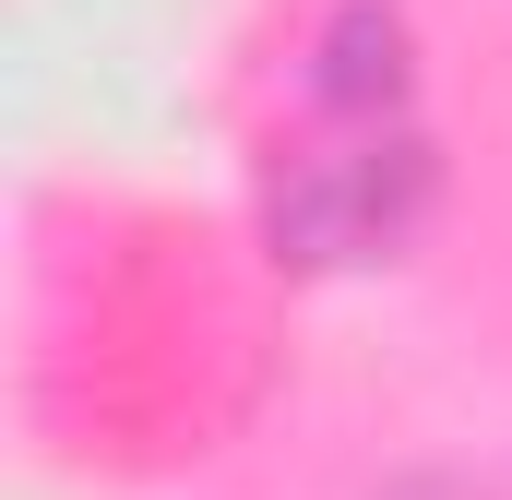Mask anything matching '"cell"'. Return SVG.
I'll use <instances>...</instances> for the list:
<instances>
[{
	"mask_svg": "<svg viewBox=\"0 0 512 500\" xmlns=\"http://www.w3.org/2000/svg\"><path fill=\"white\" fill-rule=\"evenodd\" d=\"M382 500H501V489H477V477H393Z\"/></svg>",
	"mask_w": 512,
	"mask_h": 500,
	"instance_id": "obj_2",
	"label": "cell"
},
{
	"mask_svg": "<svg viewBox=\"0 0 512 500\" xmlns=\"http://www.w3.org/2000/svg\"><path fill=\"white\" fill-rule=\"evenodd\" d=\"M441 131L417 108V36L393 0H334L298 60V120L262 167V239L298 274H358L429 227Z\"/></svg>",
	"mask_w": 512,
	"mask_h": 500,
	"instance_id": "obj_1",
	"label": "cell"
}]
</instances>
